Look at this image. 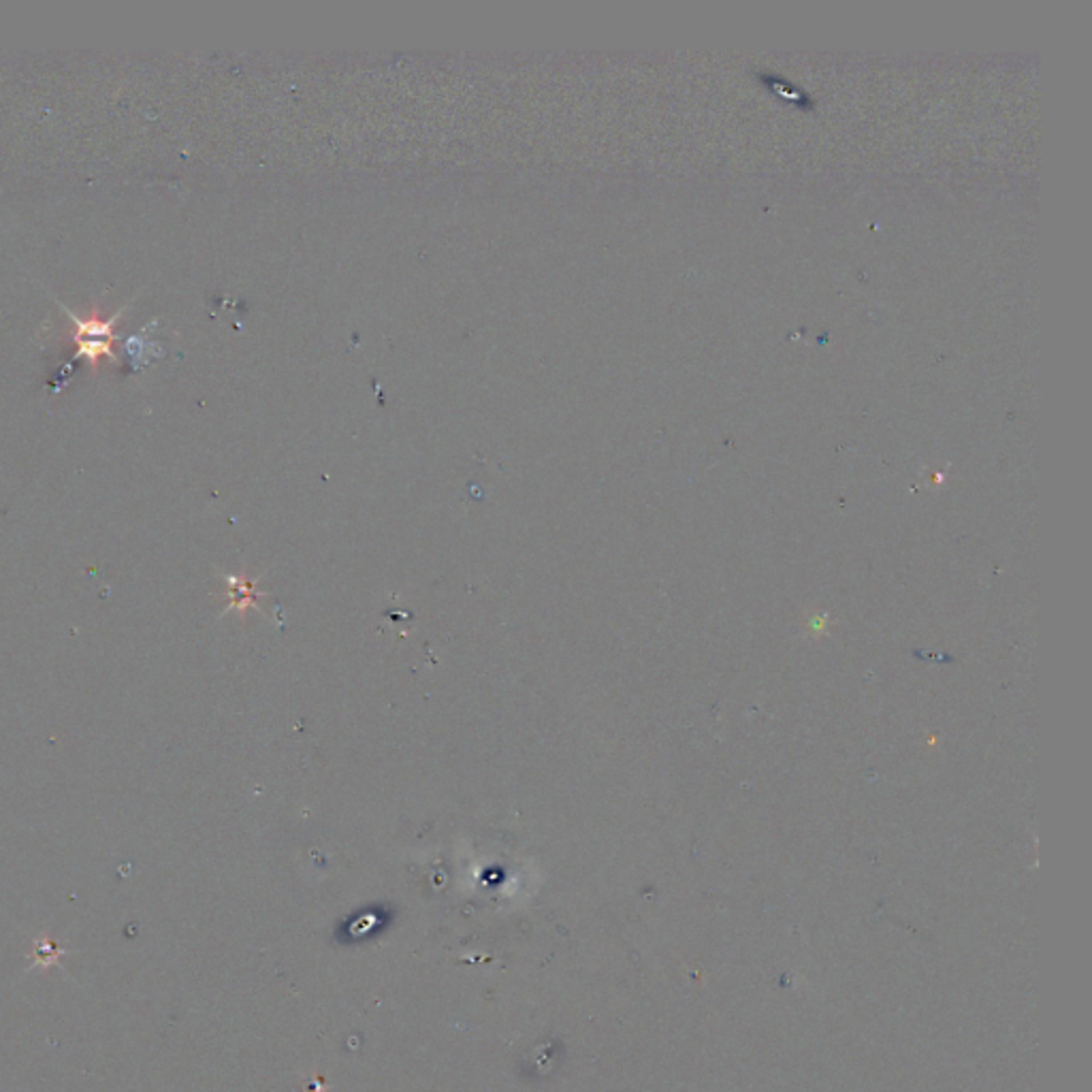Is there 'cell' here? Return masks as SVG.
<instances>
[{"label":"cell","mask_w":1092,"mask_h":1092,"mask_svg":"<svg viewBox=\"0 0 1092 1092\" xmlns=\"http://www.w3.org/2000/svg\"><path fill=\"white\" fill-rule=\"evenodd\" d=\"M60 308L73 321V334H71V337H73L75 346H78L75 357L85 359L92 367H97L103 359L118 363V354L114 350L115 327H118L120 318L127 314V305L107 318H103L98 312H92L90 316L82 318L75 312H69V308H65V305H60Z\"/></svg>","instance_id":"6da1fadb"},{"label":"cell","mask_w":1092,"mask_h":1092,"mask_svg":"<svg viewBox=\"0 0 1092 1092\" xmlns=\"http://www.w3.org/2000/svg\"><path fill=\"white\" fill-rule=\"evenodd\" d=\"M65 954H66V950L58 947L53 939H49L47 934H41V937L33 943V952H30V960H33V964H30V969H33V966L52 969V966L60 964L62 956Z\"/></svg>","instance_id":"7a4b0ae2"}]
</instances>
